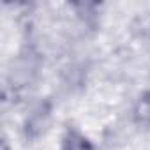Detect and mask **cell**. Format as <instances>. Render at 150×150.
Here are the masks:
<instances>
[{"label": "cell", "mask_w": 150, "mask_h": 150, "mask_svg": "<svg viewBox=\"0 0 150 150\" xmlns=\"http://www.w3.org/2000/svg\"><path fill=\"white\" fill-rule=\"evenodd\" d=\"M134 118L138 124L150 125V92H146L134 108Z\"/></svg>", "instance_id": "7a4b0ae2"}, {"label": "cell", "mask_w": 150, "mask_h": 150, "mask_svg": "<svg viewBox=\"0 0 150 150\" xmlns=\"http://www.w3.org/2000/svg\"><path fill=\"white\" fill-rule=\"evenodd\" d=\"M64 150H94V146L78 131H69L64 139Z\"/></svg>", "instance_id": "6da1fadb"}]
</instances>
